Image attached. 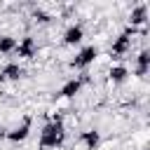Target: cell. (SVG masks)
<instances>
[{
	"instance_id": "cell-1",
	"label": "cell",
	"mask_w": 150,
	"mask_h": 150,
	"mask_svg": "<svg viewBox=\"0 0 150 150\" xmlns=\"http://www.w3.org/2000/svg\"><path fill=\"white\" fill-rule=\"evenodd\" d=\"M66 138V129L61 117H54L52 122H47L40 131V148H59Z\"/></svg>"
},
{
	"instance_id": "cell-2",
	"label": "cell",
	"mask_w": 150,
	"mask_h": 150,
	"mask_svg": "<svg viewBox=\"0 0 150 150\" xmlns=\"http://www.w3.org/2000/svg\"><path fill=\"white\" fill-rule=\"evenodd\" d=\"M134 33H136V28H131V26H129V28H124V30L115 38V42H112V47H110V54H112L115 59H120L122 54H127V52H129Z\"/></svg>"
},
{
	"instance_id": "cell-3",
	"label": "cell",
	"mask_w": 150,
	"mask_h": 150,
	"mask_svg": "<svg viewBox=\"0 0 150 150\" xmlns=\"http://www.w3.org/2000/svg\"><path fill=\"white\" fill-rule=\"evenodd\" d=\"M96 56H98V49H96L94 45H91V47H84V49L70 61V66H73V68H87L89 63H94Z\"/></svg>"
},
{
	"instance_id": "cell-4",
	"label": "cell",
	"mask_w": 150,
	"mask_h": 150,
	"mask_svg": "<svg viewBox=\"0 0 150 150\" xmlns=\"http://www.w3.org/2000/svg\"><path fill=\"white\" fill-rule=\"evenodd\" d=\"M28 134H30V117H23V122H21L19 127H14L12 131H7L5 138L12 141V143H21V141L28 138Z\"/></svg>"
},
{
	"instance_id": "cell-5",
	"label": "cell",
	"mask_w": 150,
	"mask_h": 150,
	"mask_svg": "<svg viewBox=\"0 0 150 150\" xmlns=\"http://www.w3.org/2000/svg\"><path fill=\"white\" fill-rule=\"evenodd\" d=\"M35 49H38V47H35V40H33V38H23L21 42H16V49H14V52H16L21 59H33V56H35Z\"/></svg>"
},
{
	"instance_id": "cell-6",
	"label": "cell",
	"mask_w": 150,
	"mask_h": 150,
	"mask_svg": "<svg viewBox=\"0 0 150 150\" xmlns=\"http://www.w3.org/2000/svg\"><path fill=\"white\" fill-rule=\"evenodd\" d=\"M80 141H82V145H84L87 150H96V148L101 145V134H98L96 129H87V131L80 134Z\"/></svg>"
},
{
	"instance_id": "cell-7",
	"label": "cell",
	"mask_w": 150,
	"mask_h": 150,
	"mask_svg": "<svg viewBox=\"0 0 150 150\" xmlns=\"http://www.w3.org/2000/svg\"><path fill=\"white\" fill-rule=\"evenodd\" d=\"M82 84H84V77H73V80H68V82L61 87V91H59V94H61L63 98H73V96L82 89Z\"/></svg>"
},
{
	"instance_id": "cell-8",
	"label": "cell",
	"mask_w": 150,
	"mask_h": 150,
	"mask_svg": "<svg viewBox=\"0 0 150 150\" xmlns=\"http://www.w3.org/2000/svg\"><path fill=\"white\" fill-rule=\"evenodd\" d=\"M23 75V68L19 63H7L2 70H0V82H9V80H19Z\"/></svg>"
},
{
	"instance_id": "cell-9",
	"label": "cell",
	"mask_w": 150,
	"mask_h": 150,
	"mask_svg": "<svg viewBox=\"0 0 150 150\" xmlns=\"http://www.w3.org/2000/svg\"><path fill=\"white\" fill-rule=\"evenodd\" d=\"M82 38H84V30H82V26H70L66 33H63V45H80L82 42Z\"/></svg>"
},
{
	"instance_id": "cell-10",
	"label": "cell",
	"mask_w": 150,
	"mask_h": 150,
	"mask_svg": "<svg viewBox=\"0 0 150 150\" xmlns=\"http://www.w3.org/2000/svg\"><path fill=\"white\" fill-rule=\"evenodd\" d=\"M145 19H148V5H136V7L131 9V16H129L131 28H136V26L145 23Z\"/></svg>"
},
{
	"instance_id": "cell-11",
	"label": "cell",
	"mask_w": 150,
	"mask_h": 150,
	"mask_svg": "<svg viewBox=\"0 0 150 150\" xmlns=\"http://www.w3.org/2000/svg\"><path fill=\"white\" fill-rule=\"evenodd\" d=\"M108 75H110V82H115V84H122V82L129 77V70H127L124 66H112Z\"/></svg>"
},
{
	"instance_id": "cell-12",
	"label": "cell",
	"mask_w": 150,
	"mask_h": 150,
	"mask_svg": "<svg viewBox=\"0 0 150 150\" xmlns=\"http://www.w3.org/2000/svg\"><path fill=\"white\" fill-rule=\"evenodd\" d=\"M136 75L138 77H145V73H148V66H150V54L148 52H141L138 54V59H136Z\"/></svg>"
},
{
	"instance_id": "cell-13",
	"label": "cell",
	"mask_w": 150,
	"mask_h": 150,
	"mask_svg": "<svg viewBox=\"0 0 150 150\" xmlns=\"http://www.w3.org/2000/svg\"><path fill=\"white\" fill-rule=\"evenodd\" d=\"M14 49H16V40L9 38V35H2L0 38V54H9Z\"/></svg>"
},
{
	"instance_id": "cell-14",
	"label": "cell",
	"mask_w": 150,
	"mask_h": 150,
	"mask_svg": "<svg viewBox=\"0 0 150 150\" xmlns=\"http://www.w3.org/2000/svg\"><path fill=\"white\" fill-rule=\"evenodd\" d=\"M33 16H35V21H40V23H47V21H49V16H47L45 12H40V9H35Z\"/></svg>"
}]
</instances>
